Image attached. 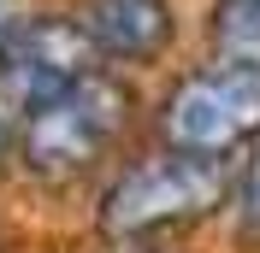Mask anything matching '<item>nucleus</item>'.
<instances>
[{
	"instance_id": "nucleus-1",
	"label": "nucleus",
	"mask_w": 260,
	"mask_h": 253,
	"mask_svg": "<svg viewBox=\"0 0 260 253\" xmlns=\"http://www.w3.org/2000/svg\"><path fill=\"white\" fill-rule=\"evenodd\" d=\"M225 189H231V165L225 159H195V153H178V147H166V153H148L136 165L101 189V236L113 241H154L166 230H189L201 224L207 212L225 206Z\"/></svg>"
},
{
	"instance_id": "nucleus-2",
	"label": "nucleus",
	"mask_w": 260,
	"mask_h": 253,
	"mask_svg": "<svg viewBox=\"0 0 260 253\" xmlns=\"http://www.w3.org/2000/svg\"><path fill=\"white\" fill-rule=\"evenodd\" d=\"M124 124H130V89L113 71H89L65 95H53L48 106L24 112V124H18V159L42 183H71V177L95 171L101 159L118 147Z\"/></svg>"
},
{
	"instance_id": "nucleus-3",
	"label": "nucleus",
	"mask_w": 260,
	"mask_h": 253,
	"mask_svg": "<svg viewBox=\"0 0 260 253\" xmlns=\"http://www.w3.org/2000/svg\"><path fill=\"white\" fill-rule=\"evenodd\" d=\"M160 142L195 159L248 153L260 142V65H213L172 82L160 100Z\"/></svg>"
},
{
	"instance_id": "nucleus-4",
	"label": "nucleus",
	"mask_w": 260,
	"mask_h": 253,
	"mask_svg": "<svg viewBox=\"0 0 260 253\" xmlns=\"http://www.w3.org/2000/svg\"><path fill=\"white\" fill-rule=\"evenodd\" d=\"M89 71H95V48H89L83 24L59 12H36L0 48V100L24 118V112L48 106L53 95H65L71 82H83Z\"/></svg>"
},
{
	"instance_id": "nucleus-5",
	"label": "nucleus",
	"mask_w": 260,
	"mask_h": 253,
	"mask_svg": "<svg viewBox=\"0 0 260 253\" xmlns=\"http://www.w3.org/2000/svg\"><path fill=\"white\" fill-rule=\"evenodd\" d=\"M77 24L95 59H118V65H154L178 35L172 0H83Z\"/></svg>"
},
{
	"instance_id": "nucleus-6",
	"label": "nucleus",
	"mask_w": 260,
	"mask_h": 253,
	"mask_svg": "<svg viewBox=\"0 0 260 253\" xmlns=\"http://www.w3.org/2000/svg\"><path fill=\"white\" fill-rule=\"evenodd\" d=\"M207 48L213 65H260V0H213Z\"/></svg>"
},
{
	"instance_id": "nucleus-7",
	"label": "nucleus",
	"mask_w": 260,
	"mask_h": 253,
	"mask_svg": "<svg viewBox=\"0 0 260 253\" xmlns=\"http://www.w3.org/2000/svg\"><path fill=\"white\" fill-rule=\"evenodd\" d=\"M225 212L237 218V236L243 241H260V142L237 159L231 171V189H225Z\"/></svg>"
},
{
	"instance_id": "nucleus-8",
	"label": "nucleus",
	"mask_w": 260,
	"mask_h": 253,
	"mask_svg": "<svg viewBox=\"0 0 260 253\" xmlns=\"http://www.w3.org/2000/svg\"><path fill=\"white\" fill-rule=\"evenodd\" d=\"M30 18H36L30 0H0V48H6V41H12V35L30 24Z\"/></svg>"
},
{
	"instance_id": "nucleus-9",
	"label": "nucleus",
	"mask_w": 260,
	"mask_h": 253,
	"mask_svg": "<svg viewBox=\"0 0 260 253\" xmlns=\"http://www.w3.org/2000/svg\"><path fill=\"white\" fill-rule=\"evenodd\" d=\"M12 147H18V130L6 124V112H0V165H6V153H12Z\"/></svg>"
},
{
	"instance_id": "nucleus-10",
	"label": "nucleus",
	"mask_w": 260,
	"mask_h": 253,
	"mask_svg": "<svg viewBox=\"0 0 260 253\" xmlns=\"http://www.w3.org/2000/svg\"><path fill=\"white\" fill-rule=\"evenodd\" d=\"M124 253H154V247H142V241H130V247H124Z\"/></svg>"
}]
</instances>
